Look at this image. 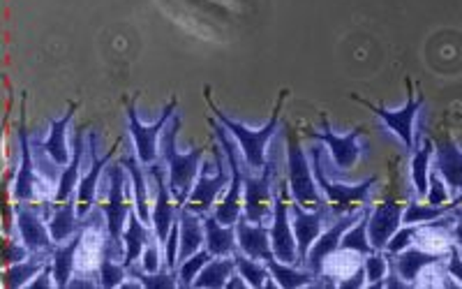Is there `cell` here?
Returning a JSON list of instances; mask_svg holds the SVG:
<instances>
[{
    "mask_svg": "<svg viewBox=\"0 0 462 289\" xmlns=\"http://www.w3.org/2000/svg\"><path fill=\"white\" fill-rule=\"evenodd\" d=\"M183 118L173 114L169 127H164L162 139H160V155L164 164L169 167V190H171L173 201L179 209H183L189 200V192L195 188L197 176L201 172V158H204V148H192L189 153H179L176 148V137H179Z\"/></svg>",
    "mask_w": 462,
    "mask_h": 289,
    "instance_id": "obj_1",
    "label": "cell"
},
{
    "mask_svg": "<svg viewBox=\"0 0 462 289\" xmlns=\"http://www.w3.org/2000/svg\"><path fill=\"white\" fill-rule=\"evenodd\" d=\"M204 95H206V102H208L210 111H213V116H216L217 121H220L222 126H225L226 130L231 132V137L236 139L238 148L243 151V160H245V167L254 169V172L263 169V164L268 163L266 146H268V142L273 139L275 130H278L280 114H282L284 100H287V95H289L287 90H280L278 102H275V107H273V114H271V118H268L266 126L259 127V130H250V127L241 126L238 121H234V118H229L226 114H222L220 107H217L216 102H213V98H210V89H206Z\"/></svg>",
    "mask_w": 462,
    "mask_h": 289,
    "instance_id": "obj_2",
    "label": "cell"
},
{
    "mask_svg": "<svg viewBox=\"0 0 462 289\" xmlns=\"http://www.w3.org/2000/svg\"><path fill=\"white\" fill-rule=\"evenodd\" d=\"M321 155H324V148L321 146L310 148L312 173H315L317 185H319L321 195H324L326 204H328V209H331L333 218L349 216V213H358V206H368L370 192H373L374 185L379 183V176H370V179L361 181V183H356V185L336 183V181H331L324 173Z\"/></svg>",
    "mask_w": 462,
    "mask_h": 289,
    "instance_id": "obj_3",
    "label": "cell"
},
{
    "mask_svg": "<svg viewBox=\"0 0 462 289\" xmlns=\"http://www.w3.org/2000/svg\"><path fill=\"white\" fill-rule=\"evenodd\" d=\"M127 169L121 163H114L106 169V179H109V190H106V201L100 204L102 213H105L106 220V243L105 253H109L111 257H123L125 255V247H123V231H125L127 218H130V210L134 209L132 201H127L125 197V183H127Z\"/></svg>",
    "mask_w": 462,
    "mask_h": 289,
    "instance_id": "obj_4",
    "label": "cell"
},
{
    "mask_svg": "<svg viewBox=\"0 0 462 289\" xmlns=\"http://www.w3.org/2000/svg\"><path fill=\"white\" fill-rule=\"evenodd\" d=\"M284 135H287V183L291 190V200L305 209H319L326 200L319 195L321 190L312 173V163L305 155L294 127H284Z\"/></svg>",
    "mask_w": 462,
    "mask_h": 289,
    "instance_id": "obj_5",
    "label": "cell"
},
{
    "mask_svg": "<svg viewBox=\"0 0 462 289\" xmlns=\"http://www.w3.org/2000/svg\"><path fill=\"white\" fill-rule=\"evenodd\" d=\"M210 127L216 132V139L217 144L222 146L225 151L226 160H229V167H231V183L229 190H226V195L222 197V201H217L216 209H213V216L222 222V225H236L241 220V200H243V192H241V185H243V164H241V155L236 151V144L231 139V132L222 126L217 118H210Z\"/></svg>",
    "mask_w": 462,
    "mask_h": 289,
    "instance_id": "obj_6",
    "label": "cell"
},
{
    "mask_svg": "<svg viewBox=\"0 0 462 289\" xmlns=\"http://www.w3.org/2000/svg\"><path fill=\"white\" fill-rule=\"evenodd\" d=\"M179 109V100L171 98L167 107L162 109L160 118L152 126H143L137 116V107L134 100H130L125 105V116H127V130L132 135V142H134V151H137V158L142 160L143 167H151V164L158 163L160 158V139H162L164 127L171 123L173 114Z\"/></svg>",
    "mask_w": 462,
    "mask_h": 289,
    "instance_id": "obj_7",
    "label": "cell"
},
{
    "mask_svg": "<svg viewBox=\"0 0 462 289\" xmlns=\"http://www.w3.org/2000/svg\"><path fill=\"white\" fill-rule=\"evenodd\" d=\"M404 84H407V102H404L402 109H398V111L383 109V107L373 105L370 100H363V98H358V95H349V98H352V100H356V102H361L363 107H368V109L373 111L374 116H377L379 121L389 127L395 137H398L400 142L407 146V151L414 153V148H416V144H414L416 114H419V109L423 107L426 98H423L420 93L414 95V84H411V79H404Z\"/></svg>",
    "mask_w": 462,
    "mask_h": 289,
    "instance_id": "obj_8",
    "label": "cell"
},
{
    "mask_svg": "<svg viewBox=\"0 0 462 289\" xmlns=\"http://www.w3.org/2000/svg\"><path fill=\"white\" fill-rule=\"evenodd\" d=\"M289 200L291 190L287 181L280 183V192L273 200V225H271V246H273L275 259L284 264H296L300 266L299 259V243H296L294 227H291V216H289Z\"/></svg>",
    "mask_w": 462,
    "mask_h": 289,
    "instance_id": "obj_9",
    "label": "cell"
},
{
    "mask_svg": "<svg viewBox=\"0 0 462 289\" xmlns=\"http://www.w3.org/2000/svg\"><path fill=\"white\" fill-rule=\"evenodd\" d=\"M222 153L225 151H222V146L217 144L216 146V173H213V176H208V173H206V164H204V169H201L199 176H197L195 188H192V192H189V200H188V204H185V209L195 210V213H199V216H206V213H210V210L216 209L217 195H220L225 188H229V183H231L229 160H226V155H222Z\"/></svg>",
    "mask_w": 462,
    "mask_h": 289,
    "instance_id": "obj_10",
    "label": "cell"
},
{
    "mask_svg": "<svg viewBox=\"0 0 462 289\" xmlns=\"http://www.w3.org/2000/svg\"><path fill=\"white\" fill-rule=\"evenodd\" d=\"M273 172H275L273 160H268V163L263 164L259 176L247 173V169L243 167V206H245L243 218H247L250 222H263L266 218L273 216L275 197L271 195Z\"/></svg>",
    "mask_w": 462,
    "mask_h": 289,
    "instance_id": "obj_11",
    "label": "cell"
},
{
    "mask_svg": "<svg viewBox=\"0 0 462 289\" xmlns=\"http://www.w3.org/2000/svg\"><path fill=\"white\" fill-rule=\"evenodd\" d=\"M16 139H19V158L22 164L14 173V188H12V200L16 204H28L37 197V172H35V153H32V142L28 137L26 127V98H22V114H19V127H16Z\"/></svg>",
    "mask_w": 462,
    "mask_h": 289,
    "instance_id": "obj_12",
    "label": "cell"
},
{
    "mask_svg": "<svg viewBox=\"0 0 462 289\" xmlns=\"http://www.w3.org/2000/svg\"><path fill=\"white\" fill-rule=\"evenodd\" d=\"M361 135H363V127H354L349 135H336V132L331 130V123L326 121V118H321L319 132L310 130L312 142L326 144L328 151H331L333 163H336V167L342 169V172H349V169L356 167L363 151Z\"/></svg>",
    "mask_w": 462,
    "mask_h": 289,
    "instance_id": "obj_13",
    "label": "cell"
},
{
    "mask_svg": "<svg viewBox=\"0 0 462 289\" xmlns=\"http://www.w3.org/2000/svg\"><path fill=\"white\" fill-rule=\"evenodd\" d=\"M289 216H291V227H294L296 234V243H299V259L300 266L305 264V257L310 253L312 243L321 237V231H324V220L331 216V209L328 204H321L319 209H305L300 206L299 201L289 206Z\"/></svg>",
    "mask_w": 462,
    "mask_h": 289,
    "instance_id": "obj_14",
    "label": "cell"
},
{
    "mask_svg": "<svg viewBox=\"0 0 462 289\" xmlns=\"http://www.w3.org/2000/svg\"><path fill=\"white\" fill-rule=\"evenodd\" d=\"M118 144L121 142H116L114 146H111L109 151H106L105 155L100 158V155H97V139H95V132L88 137L90 167H88V172L81 176L79 188H77V213H79L81 220H84L90 210H93L95 200H97V183H100V176H102V172L106 169V164H111V160H114L116 151H118Z\"/></svg>",
    "mask_w": 462,
    "mask_h": 289,
    "instance_id": "obj_15",
    "label": "cell"
},
{
    "mask_svg": "<svg viewBox=\"0 0 462 289\" xmlns=\"http://www.w3.org/2000/svg\"><path fill=\"white\" fill-rule=\"evenodd\" d=\"M14 216L16 231H19V238H22L23 246H26L31 253H42V250H49V253H51L53 247H56V243H53L49 225L44 222V218L40 216V209H35L32 201H28V204H16Z\"/></svg>",
    "mask_w": 462,
    "mask_h": 289,
    "instance_id": "obj_16",
    "label": "cell"
},
{
    "mask_svg": "<svg viewBox=\"0 0 462 289\" xmlns=\"http://www.w3.org/2000/svg\"><path fill=\"white\" fill-rule=\"evenodd\" d=\"M148 169V176H152L155 185H158V200H155V206H152V231H155V237H158L160 246L164 247L169 238V231H171L173 222L179 218V206L173 201L171 190H169V181L164 169L160 167L158 163L151 164Z\"/></svg>",
    "mask_w": 462,
    "mask_h": 289,
    "instance_id": "obj_17",
    "label": "cell"
},
{
    "mask_svg": "<svg viewBox=\"0 0 462 289\" xmlns=\"http://www.w3.org/2000/svg\"><path fill=\"white\" fill-rule=\"evenodd\" d=\"M361 213H363V210H358V213H349V216L336 218V220L331 222V227L321 231V237L317 238L315 243H312L310 253H308V257H305L303 266L308 268V271H312L315 275L324 274L326 259L331 257L333 253H337V250H340L342 234H345V231L349 229V227H352L354 222L358 220V218H361Z\"/></svg>",
    "mask_w": 462,
    "mask_h": 289,
    "instance_id": "obj_18",
    "label": "cell"
},
{
    "mask_svg": "<svg viewBox=\"0 0 462 289\" xmlns=\"http://www.w3.org/2000/svg\"><path fill=\"white\" fill-rule=\"evenodd\" d=\"M402 201L393 200V197H386L382 204L374 206L370 210V222H368V237L373 243L374 250H382L386 247V243L391 241L395 231L402 227V213H404Z\"/></svg>",
    "mask_w": 462,
    "mask_h": 289,
    "instance_id": "obj_19",
    "label": "cell"
},
{
    "mask_svg": "<svg viewBox=\"0 0 462 289\" xmlns=\"http://www.w3.org/2000/svg\"><path fill=\"white\" fill-rule=\"evenodd\" d=\"M44 213H47V225L56 246L69 241L84 227V220L77 213V195L69 197L68 201L44 204Z\"/></svg>",
    "mask_w": 462,
    "mask_h": 289,
    "instance_id": "obj_20",
    "label": "cell"
},
{
    "mask_svg": "<svg viewBox=\"0 0 462 289\" xmlns=\"http://www.w3.org/2000/svg\"><path fill=\"white\" fill-rule=\"evenodd\" d=\"M90 222H93V216L88 213V216L84 218V227H81V229L77 231L69 241L60 243V246H56L51 250V268H53L56 287L60 289L69 287V280L74 278V262H77V257H79L81 243H84L86 229H88Z\"/></svg>",
    "mask_w": 462,
    "mask_h": 289,
    "instance_id": "obj_21",
    "label": "cell"
},
{
    "mask_svg": "<svg viewBox=\"0 0 462 289\" xmlns=\"http://www.w3.org/2000/svg\"><path fill=\"white\" fill-rule=\"evenodd\" d=\"M236 238L238 250L247 257L259 259V262L275 259L273 246H271V229H266L263 222H250L247 218H241L236 222Z\"/></svg>",
    "mask_w": 462,
    "mask_h": 289,
    "instance_id": "obj_22",
    "label": "cell"
},
{
    "mask_svg": "<svg viewBox=\"0 0 462 289\" xmlns=\"http://www.w3.org/2000/svg\"><path fill=\"white\" fill-rule=\"evenodd\" d=\"M435 169L448 185L451 195L462 192V148L448 135L435 142Z\"/></svg>",
    "mask_w": 462,
    "mask_h": 289,
    "instance_id": "obj_23",
    "label": "cell"
},
{
    "mask_svg": "<svg viewBox=\"0 0 462 289\" xmlns=\"http://www.w3.org/2000/svg\"><path fill=\"white\" fill-rule=\"evenodd\" d=\"M444 262V253H432V250H423V247H404L402 253L389 257L391 268L404 280L407 284H416L419 275L426 271L428 266Z\"/></svg>",
    "mask_w": 462,
    "mask_h": 289,
    "instance_id": "obj_24",
    "label": "cell"
},
{
    "mask_svg": "<svg viewBox=\"0 0 462 289\" xmlns=\"http://www.w3.org/2000/svg\"><path fill=\"white\" fill-rule=\"evenodd\" d=\"M79 105L74 102L69 105V109L65 111L60 118H53L51 127H49V137L44 142H37L40 148L49 155V160L58 164V167H68L69 160H72V153H69V144H68V127L72 123L74 114H77Z\"/></svg>",
    "mask_w": 462,
    "mask_h": 289,
    "instance_id": "obj_25",
    "label": "cell"
},
{
    "mask_svg": "<svg viewBox=\"0 0 462 289\" xmlns=\"http://www.w3.org/2000/svg\"><path fill=\"white\" fill-rule=\"evenodd\" d=\"M118 163L127 169L130 173L132 192H134V209H137L139 218H142L146 225H152V210L148 209V169L143 167L142 160L137 158V151L123 155Z\"/></svg>",
    "mask_w": 462,
    "mask_h": 289,
    "instance_id": "obj_26",
    "label": "cell"
},
{
    "mask_svg": "<svg viewBox=\"0 0 462 289\" xmlns=\"http://www.w3.org/2000/svg\"><path fill=\"white\" fill-rule=\"evenodd\" d=\"M179 227H180V247H179V262L192 257L199 253L201 246L206 243L204 216L195 213L189 209H179Z\"/></svg>",
    "mask_w": 462,
    "mask_h": 289,
    "instance_id": "obj_27",
    "label": "cell"
},
{
    "mask_svg": "<svg viewBox=\"0 0 462 289\" xmlns=\"http://www.w3.org/2000/svg\"><path fill=\"white\" fill-rule=\"evenodd\" d=\"M152 234H155V231H152L151 227L142 220V218H139L137 209H132L130 218H127L125 231H123V247H125L123 264H125L127 268L134 266V264L142 259L143 247H146V243L151 241Z\"/></svg>",
    "mask_w": 462,
    "mask_h": 289,
    "instance_id": "obj_28",
    "label": "cell"
},
{
    "mask_svg": "<svg viewBox=\"0 0 462 289\" xmlns=\"http://www.w3.org/2000/svg\"><path fill=\"white\" fill-rule=\"evenodd\" d=\"M204 229H206V247L216 257H231L238 250L236 238V225H222L213 213L204 216Z\"/></svg>",
    "mask_w": 462,
    "mask_h": 289,
    "instance_id": "obj_29",
    "label": "cell"
},
{
    "mask_svg": "<svg viewBox=\"0 0 462 289\" xmlns=\"http://www.w3.org/2000/svg\"><path fill=\"white\" fill-rule=\"evenodd\" d=\"M51 262V253L42 250V253H31L23 262H16L12 266H5L3 271V287L5 289H22L31 284V280L42 271L47 264Z\"/></svg>",
    "mask_w": 462,
    "mask_h": 289,
    "instance_id": "obj_30",
    "label": "cell"
},
{
    "mask_svg": "<svg viewBox=\"0 0 462 289\" xmlns=\"http://www.w3.org/2000/svg\"><path fill=\"white\" fill-rule=\"evenodd\" d=\"M84 132L86 127H81V130L74 135L72 160H69V164L63 169V173H60V181H58L56 192H53V201H68L69 197L77 195V188H79L81 181V160H84Z\"/></svg>",
    "mask_w": 462,
    "mask_h": 289,
    "instance_id": "obj_31",
    "label": "cell"
},
{
    "mask_svg": "<svg viewBox=\"0 0 462 289\" xmlns=\"http://www.w3.org/2000/svg\"><path fill=\"white\" fill-rule=\"evenodd\" d=\"M370 210L373 206H363V213L356 222H354L349 229L342 234L340 241V250H349V253H356L361 257H368L370 253H374L373 243H370L368 237V222H370Z\"/></svg>",
    "mask_w": 462,
    "mask_h": 289,
    "instance_id": "obj_32",
    "label": "cell"
},
{
    "mask_svg": "<svg viewBox=\"0 0 462 289\" xmlns=\"http://www.w3.org/2000/svg\"><path fill=\"white\" fill-rule=\"evenodd\" d=\"M435 158V142L426 139L420 144V148H414V155H411V185H414L416 197L428 195V176H430V164Z\"/></svg>",
    "mask_w": 462,
    "mask_h": 289,
    "instance_id": "obj_33",
    "label": "cell"
},
{
    "mask_svg": "<svg viewBox=\"0 0 462 289\" xmlns=\"http://www.w3.org/2000/svg\"><path fill=\"white\" fill-rule=\"evenodd\" d=\"M234 271H236L234 255H231V257H213L204 268H201V274L197 275V280L192 287L220 289V287H225L226 280L231 278V274H234Z\"/></svg>",
    "mask_w": 462,
    "mask_h": 289,
    "instance_id": "obj_34",
    "label": "cell"
},
{
    "mask_svg": "<svg viewBox=\"0 0 462 289\" xmlns=\"http://www.w3.org/2000/svg\"><path fill=\"white\" fill-rule=\"evenodd\" d=\"M234 262H236V271L238 274L245 278V283L250 284V287L259 289L266 284V280L271 278V271H268L266 262H259V259H253L247 257V255H243L241 250H236L234 253Z\"/></svg>",
    "mask_w": 462,
    "mask_h": 289,
    "instance_id": "obj_35",
    "label": "cell"
},
{
    "mask_svg": "<svg viewBox=\"0 0 462 289\" xmlns=\"http://www.w3.org/2000/svg\"><path fill=\"white\" fill-rule=\"evenodd\" d=\"M127 278H130V271H127L125 264L114 262L109 253L102 255L100 266H97V283H100V287H123Z\"/></svg>",
    "mask_w": 462,
    "mask_h": 289,
    "instance_id": "obj_36",
    "label": "cell"
},
{
    "mask_svg": "<svg viewBox=\"0 0 462 289\" xmlns=\"http://www.w3.org/2000/svg\"><path fill=\"white\" fill-rule=\"evenodd\" d=\"M213 257H216V255L210 253L208 247H201L199 253H195L192 257L183 259V262L179 264V268H176V274H179V284H183V287H192L197 280V275L201 274V268H204Z\"/></svg>",
    "mask_w": 462,
    "mask_h": 289,
    "instance_id": "obj_37",
    "label": "cell"
},
{
    "mask_svg": "<svg viewBox=\"0 0 462 289\" xmlns=\"http://www.w3.org/2000/svg\"><path fill=\"white\" fill-rule=\"evenodd\" d=\"M127 271H130V278H137L142 283V287L148 289H171L179 284V274L169 271L167 266H164V271H155V274H146L143 268L137 266H130Z\"/></svg>",
    "mask_w": 462,
    "mask_h": 289,
    "instance_id": "obj_38",
    "label": "cell"
},
{
    "mask_svg": "<svg viewBox=\"0 0 462 289\" xmlns=\"http://www.w3.org/2000/svg\"><path fill=\"white\" fill-rule=\"evenodd\" d=\"M363 266H365V278H368L370 287H382V280L389 274V259H386V253L382 250H374L368 257H363Z\"/></svg>",
    "mask_w": 462,
    "mask_h": 289,
    "instance_id": "obj_39",
    "label": "cell"
},
{
    "mask_svg": "<svg viewBox=\"0 0 462 289\" xmlns=\"http://www.w3.org/2000/svg\"><path fill=\"white\" fill-rule=\"evenodd\" d=\"M419 231H420V225H402V227H400L393 237H391V241L386 243V247H383L386 257H393V255L402 253L404 247H410L411 243L416 241V234H419Z\"/></svg>",
    "mask_w": 462,
    "mask_h": 289,
    "instance_id": "obj_40",
    "label": "cell"
},
{
    "mask_svg": "<svg viewBox=\"0 0 462 289\" xmlns=\"http://www.w3.org/2000/svg\"><path fill=\"white\" fill-rule=\"evenodd\" d=\"M426 201L432 206H441L451 201V190H448V185L444 183V179H441L437 169H430V176H428Z\"/></svg>",
    "mask_w": 462,
    "mask_h": 289,
    "instance_id": "obj_41",
    "label": "cell"
},
{
    "mask_svg": "<svg viewBox=\"0 0 462 289\" xmlns=\"http://www.w3.org/2000/svg\"><path fill=\"white\" fill-rule=\"evenodd\" d=\"M160 253H162V246H160L158 237L152 234L151 241L146 243V247H143L142 253V268L146 271V274H155V271H160V264H162V259H160Z\"/></svg>",
    "mask_w": 462,
    "mask_h": 289,
    "instance_id": "obj_42",
    "label": "cell"
},
{
    "mask_svg": "<svg viewBox=\"0 0 462 289\" xmlns=\"http://www.w3.org/2000/svg\"><path fill=\"white\" fill-rule=\"evenodd\" d=\"M26 257H31V250H28L23 243L14 241L12 237H5V253H3V262L5 266H12L16 262H23Z\"/></svg>",
    "mask_w": 462,
    "mask_h": 289,
    "instance_id": "obj_43",
    "label": "cell"
},
{
    "mask_svg": "<svg viewBox=\"0 0 462 289\" xmlns=\"http://www.w3.org/2000/svg\"><path fill=\"white\" fill-rule=\"evenodd\" d=\"M447 274L451 275L457 284H462V250L456 246V243H453V246H448Z\"/></svg>",
    "mask_w": 462,
    "mask_h": 289,
    "instance_id": "obj_44",
    "label": "cell"
},
{
    "mask_svg": "<svg viewBox=\"0 0 462 289\" xmlns=\"http://www.w3.org/2000/svg\"><path fill=\"white\" fill-rule=\"evenodd\" d=\"M342 289H356V287H365L368 284V278H365V266H356V271H352V274L346 275V278H342L340 283Z\"/></svg>",
    "mask_w": 462,
    "mask_h": 289,
    "instance_id": "obj_45",
    "label": "cell"
},
{
    "mask_svg": "<svg viewBox=\"0 0 462 289\" xmlns=\"http://www.w3.org/2000/svg\"><path fill=\"white\" fill-rule=\"evenodd\" d=\"M53 284H56V280H53V268H51V262H49L47 266H44L42 271L31 280L28 289H49L53 287Z\"/></svg>",
    "mask_w": 462,
    "mask_h": 289,
    "instance_id": "obj_46",
    "label": "cell"
},
{
    "mask_svg": "<svg viewBox=\"0 0 462 289\" xmlns=\"http://www.w3.org/2000/svg\"><path fill=\"white\" fill-rule=\"evenodd\" d=\"M451 238H453V243H456V246L462 250V210H460V206L456 209V220H453V225H451Z\"/></svg>",
    "mask_w": 462,
    "mask_h": 289,
    "instance_id": "obj_47",
    "label": "cell"
}]
</instances>
